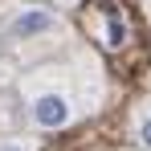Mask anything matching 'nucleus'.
I'll return each instance as SVG.
<instances>
[{
  "label": "nucleus",
  "instance_id": "f257e3e1",
  "mask_svg": "<svg viewBox=\"0 0 151 151\" xmlns=\"http://www.w3.org/2000/svg\"><path fill=\"white\" fill-rule=\"evenodd\" d=\"M29 119L41 131H61L74 123V98L61 86H41L29 94Z\"/></svg>",
  "mask_w": 151,
  "mask_h": 151
},
{
  "label": "nucleus",
  "instance_id": "f03ea898",
  "mask_svg": "<svg viewBox=\"0 0 151 151\" xmlns=\"http://www.w3.org/2000/svg\"><path fill=\"white\" fill-rule=\"evenodd\" d=\"M8 41H17V45H29V41H41V37H53V33H61V17L49 12V8H17L12 17H8Z\"/></svg>",
  "mask_w": 151,
  "mask_h": 151
},
{
  "label": "nucleus",
  "instance_id": "7ed1b4c3",
  "mask_svg": "<svg viewBox=\"0 0 151 151\" xmlns=\"http://www.w3.org/2000/svg\"><path fill=\"white\" fill-rule=\"evenodd\" d=\"M110 49H119V45H127V25L119 21V17H106V37H102Z\"/></svg>",
  "mask_w": 151,
  "mask_h": 151
},
{
  "label": "nucleus",
  "instance_id": "20e7f679",
  "mask_svg": "<svg viewBox=\"0 0 151 151\" xmlns=\"http://www.w3.org/2000/svg\"><path fill=\"white\" fill-rule=\"evenodd\" d=\"M135 139L151 151V110H143V114H139V123H135Z\"/></svg>",
  "mask_w": 151,
  "mask_h": 151
},
{
  "label": "nucleus",
  "instance_id": "39448f33",
  "mask_svg": "<svg viewBox=\"0 0 151 151\" xmlns=\"http://www.w3.org/2000/svg\"><path fill=\"white\" fill-rule=\"evenodd\" d=\"M0 151H29L25 143H17V139H4V143H0Z\"/></svg>",
  "mask_w": 151,
  "mask_h": 151
}]
</instances>
